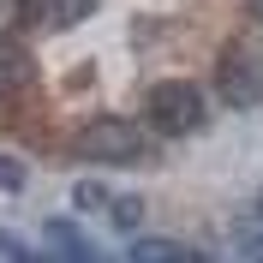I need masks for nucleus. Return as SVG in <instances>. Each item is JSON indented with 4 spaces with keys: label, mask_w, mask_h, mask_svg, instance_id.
<instances>
[{
    "label": "nucleus",
    "mask_w": 263,
    "mask_h": 263,
    "mask_svg": "<svg viewBox=\"0 0 263 263\" xmlns=\"http://www.w3.org/2000/svg\"><path fill=\"white\" fill-rule=\"evenodd\" d=\"M72 156H84V162H138L144 156V132H138V120H120V114L84 120L72 132Z\"/></svg>",
    "instance_id": "nucleus-1"
},
{
    "label": "nucleus",
    "mask_w": 263,
    "mask_h": 263,
    "mask_svg": "<svg viewBox=\"0 0 263 263\" xmlns=\"http://www.w3.org/2000/svg\"><path fill=\"white\" fill-rule=\"evenodd\" d=\"M144 114L156 132H167V138H185V132L203 126V96H197L192 84H156L144 102Z\"/></svg>",
    "instance_id": "nucleus-2"
},
{
    "label": "nucleus",
    "mask_w": 263,
    "mask_h": 263,
    "mask_svg": "<svg viewBox=\"0 0 263 263\" xmlns=\"http://www.w3.org/2000/svg\"><path fill=\"white\" fill-rule=\"evenodd\" d=\"M221 102L228 108H257L263 102V54H251V48H233V54H221Z\"/></svg>",
    "instance_id": "nucleus-3"
},
{
    "label": "nucleus",
    "mask_w": 263,
    "mask_h": 263,
    "mask_svg": "<svg viewBox=\"0 0 263 263\" xmlns=\"http://www.w3.org/2000/svg\"><path fill=\"white\" fill-rule=\"evenodd\" d=\"M90 12H96V0H18V18L30 30H72Z\"/></svg>",
    "instance_id": "nucleus-4"
},
{
    "label": "nucleus",
    "mask_w": 263,
    "mask_h": 263,
    "mask_svg": "<svg viewBox=\"0 0 263 263\" xmlns=\"http://www.w3.org/2000/svg\"><path fill=\"white\" fill-rule=\"evenodd\" d=\"M30 78H36L30 48H24V42H12V36H0V96H18Z\"/></svg>",
    "instance_id": "nucleus-5"
},
{
    "label": "nucleus",
    "mask_w": 263,
    "mask_h": 263,
    "mask_svg": "<svg viewBox=\"0 0 263 263\" xmlns=\"http://www.w3.org/2000/svg\"><path fill=\"white\" fill-rule=\"evenodd\" d=\"M48 251H60V257H72V263H90V257H96V246H90L72 221H48Z\"/></svg>",
    "instance_id": "nucleus-6"
},
{
    "label": "nucleus",
    "mask_w": 263,
    "mask_h": 263,
    "mask_svg": "<svg viewBox=\"0 0 263 263\" xmlns=\"http://www.w3.org/2000/svg\"><path fill=\"white\" fill-rule=\"evenodd\" d=\"M132 257L138 263H185V257H197V251L180 246V239H132Z\"/></svg>",
    "instance_id": "nucleus-7"
},
{
    "label": "nucleus",
    "mask_w": 263,
    "mask_h": 263,
    "mask_svg": "<svg viewBox=\"0 0 263 263\" xmlns=\"http://www.w3.org/2000/svg\"><path fill=\"white\" fill-rule=\"evenodd\" d=\"M0 192H24V162L18 156H0Z\"/></svg>",
    "instance_id": "nucleus-8"
},
{
    "label": "nucleus",
    "mask_w": 263,
    "mask_h": 263,
    "mask_svg": "<svg viewBox=\"0 0 263 263\" xmlns=\"http://www.w3.org/2000/svg\"><path fill=\"white\" fill-rule=\"evenodd\" d=\"M72 203H78V210H108V203H114V197L102 192V185H90V180H84L78 192H72Z\"/></svg>",
    "instance_id": "nucleus-9"
},
{
    "label": "nucleus",
    "mask_w": 263,
    "mask_h": 263,
    "mask_svg": "<svg viewBox=\"0 0 263 263\" xmlns=\"http://www.w3.org/2000/svg\"><path fill=\"white\" fill-rule=\"evenodd\" d=\"M114 221H120V228H138V221H144V203L120 197V203H114Z\"/></svg>",
    "instance_id": "nucleus-10"
},
{
    "label": "nucleus",
    "mask_w": 263,
    "mask_h": 263,
    "mask_svg": "<svg viewBox=\"0 0 263 263\" xmlns=\"http://www.w3.org/2000/svg\"><path fill=\"white\" fill-rule=\"evenodd\" d=\"M0 257H30V251H24V246H18V239H12V233H0Z\"/></svg>",
    "instance_id": "nucleus-11"
},
{
    "label": "nucleus",
    "mask_w": 263,
    "mask_h": 263,
    "mask_svg": "<svg viewBox=\"0 0 263 263\" xmlns=\"http://www.w3.org/2000/svg\"><path fill=\"white\" fill-rule=\"evenodd\" d=\"M239 257H263V239H239Z\"/></svg>",
    "instance_id": "nucleus-12"
}]
</instances>
